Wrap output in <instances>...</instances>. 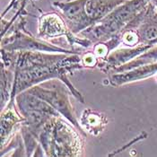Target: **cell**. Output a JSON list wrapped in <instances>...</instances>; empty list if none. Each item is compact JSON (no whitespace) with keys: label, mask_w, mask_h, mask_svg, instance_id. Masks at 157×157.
Wrapping results in <instances>:
<instances>
[{"label":"cell","mask_w":157,"mask_h":157,"mask_svg":"<svg viewBox=\"0 0 157 157\" xmlns=\"http://www.w3.org/2000/svg\"><path fill=\"white\" fill-rule=\"evenodd\" d=\"M80 59L77 56L66 55H48L41 51L20 50L15 58V71L13 77L11 96H16L19 93L34 86L42 81L60 78L67 81V74L71 68L78 67ZM75 95L81 99L80 94L75 92L73 86L70 87Z\"/></svg>","instance_id":"1"},{"label":"cell","mask_w":157,"mask_h":157,"mask_svg":"<svg viewBox=\"0 0 157 157\" xmlns=\"http://www.w3.org/2000/svg\"><path fill=\"white\" fill-rule=\"evenodd\" d=\"M151 0H127L96 24L85 30L88 36L103 40L120 35L143 12Z\"/></svg>","instance_id":"2"},{"label":"cell","mask_w":157,"mask_h":157,"mask_svg":"<svg viewBox=\"0 0 157 157\" xmlns=\"http://www.w3.org/2000/svg\"><path fill=\"white\" fill-rule=\"evenodd\" d=\"M40 143L47 155L75 156L81 151V143L78 135L59 119L53 117L40 130Z\"/></svg>","instance_id":"3"},{"label":"cell","mask_w":157,"mask_h":157,"mask_svg":"<svg viewBox=\"0 0 157 157\" xmlns=\"http://www.w3.org/2000/svg\"><path fill=\"white\" fill-rule=\"evenodd\" d=\"M16 103L20 113L27 123V128L33 135L40 132L51 118L59 116V111L48 102L27 91L16 95Z\"/></svg>","instance_id":"4"},{"label":"cell","mask_w":157,"mask_h":157,"mask_svg":"<svg viewBox=\"0 0 157 157\" xmlns=\"http://www.w3.org/2000/svg\"><path fill=\"white\" fill-rule=\"evenodd\" d=\"M48 84V87L43 85H34L26 91L48 102L57 111L67 118L75 126L79 128V124L74 114V109L68 99V94L65 91V88H63V85L56 80H53Z\"/></svg>","instance_id":"5"},{"label":"cell","mask_w":157,"mask_h":157,"mask_svg":"<svg viewBox=\"0 0 157 157\" xmlns=\"http://www.w3.org/2000/svg\"><path fill=\"white\" fill-rule=\"evenodd\" d=\"M2 49L13 51V50H30V51H56V52H65L69 53V51L64 48L47 44L42 41L38 40L33 37L27 36L21 32H16L15 34L11 38L7 39L6 44H2Z\"/></svg>","instance_id":"6"},{"label":"cell","mask_w":157,"mask_h":157,"mask_svg":"<svg viewBox=\"0 0 157 157\" xmlns=\"http://www.w3.org/2000/svg\"><path fill=\"white\" fill-rule=\"evenodd\" d=\"M126 1L127 0H85V15L89 28L96 24Z\"/></svg>","instance_id":"7"},{"label":"cell","mask_w":157,"mask_h":157,"mask_svg":"<svg viewBox=\"0 0 157 157\" xmlns=\"http://www.w3.org/2000/svg\"><path fill=\"white\" fill-rule=\"evenodd\" d=\"M69 28L64 21L63 17L55 13L43 14L40 19L39 34L43 38H53L64 35L70 38L72 32H68Z\"/></svg>","instance_id":"8"},{"label":"cell","mask_w":157,"mask_h":157,"mask_svg":"<svg viewBox=\"0 0 157 157\" xmlns=\"http://www.w3.org/2000/svg\"><path fill=\"white\" fill-rule=\"evenodd\" d=\"M157 74V62L136 67L130 70L121 73H113L110 75V82L113 85H122L127 83L145 79Z\"/></svg>","instance_id":"9"},{"label":"cell","mask_w":157,"mask_h":157,"mask_svg":"<svg viewBox=\"0 0 157 157\" xmlns=\"http://www.w3.org/2000/svg\"><path fill=\"white\" fill-rule=\"evenodd\" d=\"M8 110L2 115V124H1V137L2 142L5 140V138H7L8 136L12 133V130L14 128L15 125L21 121H25L21 117H18L11 108H7Z\"/></svg>","instance_id":"10"},{"label":"cell","mask_w":157,"mask_h":157,"mask_svg":"<svg viewBox=\"0 0 157 157\" xmlns=\"http://www.w3.org/2000/svg\"><path fill=\"white\" fill-rule=\"evenodd\" d=\"M84 119H85V122L84 124L86 125V128L92 133L96 131V133H98L100 130L102 129L103 125L105 124L103 121V118L100 117L98 114L90 112L89 114H85L84 115Z\"/></svg>","instance_id":"11"},{"label":"cell","mask_w":157,"mask_h":157,"mask_svg":"<svg viewBox=\"0 0 157 157\" xmlns=\"http://www.w3.org/2000/svg\"><path fill=\"white\" fill-rule=\"evenodd\" d=\"M25 1H26V0H12L11 3H10V5H9V6H7V8L5 10V12L2 13V15H4L5 13L8 12V11L12 8L13 6H18V5H20L21 7H22V9H23V7H24V5H25Z\"/></svg>","instance_id":"12"}]
</instances>
